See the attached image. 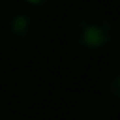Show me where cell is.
Returning a JSON list of instances; mask_svg holds the SVG:
<instances>
[{"instance_id": "1", "label": "cell", "mask_w": 120, "mask_h": 120, "mask_svg": "<svg viewBox=\"0 0 120 120\" xmlns=\"http://www.w3.org/2000/svg\"><path fill=\"white\" fill-rule=\"evenodd\" d=\"M112 38V26L107 19L98 15H86L75 21L73 39L86 49H99L107 45Z\"/></svg>"}, {"instance_id": "2", "label": "cell", "mask_w": 120, "mask_h": 120, "mask_svg": "<svg viewBox=\"0 0 120 120\" xmlns=\"http://www.w3.org/2000/svg\"><path fill=\"white\" fill-rule=\"evenodd\" d=\"M75 118L77 120H107L109 114L101 103L90 99V101H84L82 105H79V109L75 111Z\"/></svg>"}, {"instance_id": "3", "label": "cell", "mask_w": 120, "mask_h": 120, "mask_svg": "<svg viewBox=\"0 0 120 120\" xmlns=\"http://www.w3.org/2000/svg\"><path fill=\"white\" fill-rule=\"evenodd\" d=\"M103 90H105V94L111 99H118L120 98V75H118L116 69L105 75V79H103Z\"/></svg>"}, {"instance_id": "4", "label": "cell", "mask_w": 120, "mask_h": 120, "mask_svg": "<svg viewBox=\"0 0 120 120\" xmlns=\"http://www.w3.org/2000/svg\"><path fill=\"white\" fill-rule=\"evenodd\" d=\"M30 26H32V19L28 17H17L11 21V28H13V34L19 36V38H30Z\"/></svg>"}, {"instance_id": "5", "label": "cell", "mask_w": 120, "mask_h": 120, "mask_svg": "<svg viewBox=\"0 0 120 120\" xmlns=\"http://www.w3.org/2000/svg\"><path fill=\"white\" fill-rule=\"evenodd\" d=\"M32 2H38V0H32Z\"/></svg>"}]
</instances>
